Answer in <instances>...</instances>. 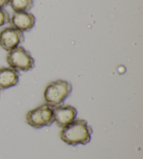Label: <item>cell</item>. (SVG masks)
<instances>
[{
	"instance_id": "obj_1",
	"label": "cell",
	"mask_w": 143,
	"mask_h": 159,
	"mask_svg": "<svg viewBox=\"0 0 143 159\" xmlns=\"http://www.w3.org/2000/svg\"><path fill=\"white\" fill-rule=\"evenodd\" d=\"M92 129L84 119H76L72 123L63 128L60 138L71 146L87 144L91 140Z\"/></svg>"
},
{
	"instance_id": "obj_10",
	"label": "cell",
	"mask_w": 143,
	"mask_h": 159,
	"mask_svg": "<svg viewBox=\"0 0 143 159\" xmlns=\"http://www.w3.org/2000/svg\"><path fill=\"white\" fill-rule=\"evenodd\" d=\"M10 22L9 13L4 8H0V27Z\"/></svg>"
},
{
	"instance_id": "obj_8",
	"label": "cell",
	"mask_w": 143,
	"mask_h": 159,
	"mask_svg": "<svg viewBox=\"0 0 143 159\" xmlns=\"http://www.w3.org/2000/svg\"><path fill=\"white\" fill-rule=\"evenodd\" d=\"M19 75L18 70L12 68H0V90L7 89L18 84Z\"/></svg>"
},
{
	"instance_id": "obj_4",
	"label": "cell",
	"mask_w": 143,
	"mask_h": 159,
	"mask_svg": "<svg viewBox=\"0 0 143 159\" xmlns=\"http://www.w3.org/2000/svg\"><path fill=\"white\" fill-rule=\"evenodd\" d=\"M7 61L13 69L28 71L34 67V59L30 52L23 47L18 46L9 51L7 56Z\"/></svg>"
},
{
	"instance_id": "obj_6",
	"label": "cell",
	"mask_w": 143,
	"mask_h": 159,
	"mask_svg": "<svg viewBox=\"0 0 143 159\" xmlns=\"http://www.w3.org/2000/svg\"><path fill=\"white\" fill-rule=\"evenodd\" d=\"M11 27L21 32H29L35 25L36 18L32 13L29 12H16L10 18Z\"/></svg>"
},
{
	"instance_id": "obj_3",
	"label": "cell",
	"mask_w": 143,
	"mask_h": 159,
	"mask_svg": "<svg viewBox=\"0 0 143 159\" xmlns=\"http://www.w3.org/2000/svg\"><path fill=\"white\" fill-rule=\"evenodd\" d=\"M26 121L35 129L50 126L55 121L54 106L46 103L30 110L26 115Z\"/></svg>"
},
{
	"instance_id": "obj_2",
	"label": "cell",
	"mask_w": 143,
	"mask_h": 159,
	"mask_svg": "<svg viewBox=\"0 0 143 159\" xmlns=\"http://www.w3.org/2000/svg\"><path fill=\"white\" fill-rule=\"evenodd\" d=\"M72 89L70 82L57 80L50 82L45 88L44 93V99L50 106H59L70 96Z\"/></svg>"
},
{
	"instance_id": "obj_11",
	"label": "cell",
	"mask_w": 143,
	"mask_h": 159,
	"mask_svg": "<svg viewBox=\"0 0 143 159\" xmlns=\"http://www.w3.org/2000/svg\"><path fill=\"white\" fill-rule=\"evenodd\" d=\"M9 0H0V8H3L8 4Z\"/></svg>"
},
{
	"instance_id": "obj_9",
	"label": "cell",
	"mask_w": 143,
	"mask_h": 159,
	"mask_svg": "<svg viewBox=\"0 0 143 159\" xmlns=\"http://www.w3.org/2000/svg\"><path fill=\"white\" fill-rule=\"evenodd\" d=\"M11 8L15 12H27L34 7V0H9Z\"/></svg>"
},
{
	"instance_id": "obj_5",
	"label": "cell",
	"mask_w": 143,
	"mask_h": 159,
	"mask_svg": "<svg viewBox=\"0 0 143 159\" xmlns=\"http://www.w3.org/2000/svg\"><path fill=\"white\" fill-rule=\"evenodd\" d=\"M24 41L23 33L15 28L6 27L0 32V46L6 51L15 49Z\"/></svg>"
},
{
	"instance_id": "obj_7",
	"label": "cell",
	"mask_w": 143,
	"mask_h": 159,
	"mask_svg": "<svg viewBox=\"0 0 143 159\" xmlns=\"http://www.w3.org/2000/svg\"><path fill=\"white\" fill-rule=\"evenodd\" d=\"M77 110L71 106L54 107V119L59 127L64 128L76 120Z\"/></svg>"
}]
</instances>
